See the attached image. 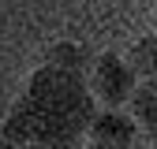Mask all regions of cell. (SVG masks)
Returning <instances> with one entry per match:
<instances>
[{
	"instance_id": "cell-1",
	"label": "cell",
	"mask_w": 157,
	"mask_h": 149,
	"mask_svg": "<svg viewBox=\"0 0 157 149\" xmlns=\"http://www.w3.org/2000/svg\"><path fill=\"white\" fill-rule=\"evenodd\" d=\"M97 108L101 104H97L86 74L37 64L23 93L4 112L0 130L15 145L34 138V142H49L52 149H75L78 142H86V130Z\"/></svg>"
},
{
	"instance_id": "cell-2",
	"label": "cell",
	"mask_w": 157,
	"mask_h": 149,
	"mask_svg": "<svg viewBox=\"0 0 157 149\" xmlns=\"http://www.w3.org/2000/svg\"><path fill=\"white\" fill-rule=\"evenodd\" d=\"M86 82L94 89V97L101 108H127L135 86H139V74H135L127 52H97L90 60V71H86Z\"/></svg>"
},
{
	"instance_id": "cell-3",
	"label": "cell",
	"mask_w": 157,
	"mask_h": 149,
	"mask_svg": "<svg viewBox=\"0 0 157 149\" xmlns=\"http://www.w3.org/2000/svg\"><path fill=\"white\" fill-rule=\"evenodd\" d=\"M139 130L142 127L131 116V108H97L86 130V149H135Z\"/></svg>"
},
{
	"instance_id": "cell-4",
	"label": "cell",
	"mask_w": 157,
	"mask_h": 149,
	"mask_svg": "<svg viewBox=\"0 0 157 149\" xmlns=\"http://www.w3.org/2000/svg\"><path fill=\"white\" fill-rule=\"evenodd\" d=\"M127 108H131V116L139 119V127L146 130V134L157 138V78H146V82L135 86Z\"/></svg>"
},
{
	"instance_id": "cell-5",
	"label": "cell",
	"mask_w": 157,
	"mask_h": 149,
	"mask_svg": "<svg viewBox=\"0 0 157 149\" xmlns=\"http://www.w3.org/2000/svg\"><path fill=\"white\" fill-rule=\"evenodd\" d=\"M90 60L94 56L78 45V41H52L41 56V64H52V67H64V71H78V74H86L90 71Z\"/></svg>"
},
{
	"instance_id": "cell-6",
	"label": "cell",
	"mask_w": 157,
	"mask_h": 149,
	"mask_svg": "<svg viewBox=\"0 0 157 149\" xmlns=\"http://www.w3.org/2000/svg\"><path fill=\"white\" fill-rule=\"evenodd\" d=\"M127 60H131L135 74H139V82L157 78V30H153V34H142L139 41H131Z\"/></svg>"
},
{
	"instance_id": "cell-7",
	"label": "cell",
	"mask_w": 157,
	"mask_h": 149,
	"mask_svg": "<svg viewBox=\"0 0 157 149\" xmlns=\"http://www.w3.org/2000/svg\"><path fill=\"white\" fill-rule=\"evenodd\" d=\"M19 149H52V145H49V142H34V138H30V142H19Z\"/></svg>"
},
{
	"instance_id": "cell-8",
	"label": "cell",
	"mask_w": 157,
	"mask_h": 149,
	"mask_svg": "<svg viewBox=\"0 0 157 149\" xmlns=\"http://www.w3.org/2000/svg\"><path fill=\"white\" fill-rule=\"evenodd\" d=\"M0 149H19V145H15V142H11V138L4 134V130H0Z\"/></svg>"
},
{
	"instance_id": "cell-9",
	"label": "cell",
	"mask_w": 157,
	"mask_h": 149,
	"mask_svg": "<svg viewBox=\"0 0 157 149\" xmlns=\"http://www.w3.org/2000/svg\"><path fill=\"white\" fill-rule=\"evenodd\" d=\"M153 26H157V8H153Z\"/></svg>"
}]
</instances>
